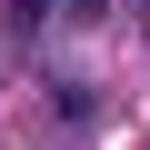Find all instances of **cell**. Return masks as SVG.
Returning <instances> with one entry per match:
<instances>
[{
	"label": "cell",
	"instance_id": "1",
	"mask_svg": "<svg viewBox=\"0 0 150 150\" xmlns=\"http://www.w3.org/2000/svg\"><path fill=\"white\" fill-rule=\"evenodd\" d=\"M50 10H60V20H100L110 0H50Z\"/></svg>",
	"mask_w": 150,
	"mask_h": 150
}]
</instances>
